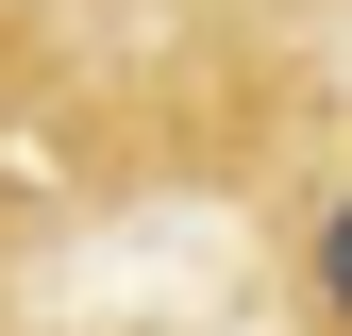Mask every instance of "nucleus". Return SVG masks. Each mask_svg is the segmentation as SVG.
Wrapping results in <instances>:
<instances>
[{
	"mask_svg": "<svg viewBox=\"0 0 352 336\" xmlns=\"http://www.w3.org/2000/svg\"><path fill=\"white\" fill-rule=\"evenodd\" d=\"M302 286H319V319H336V336H352V185H336V202H319V252H302Z\"/></svg>",
	"mask_w": 352,
	"mask_h": 336,
	"instance_id": "1",
	"label": "nucleus"
}]
</instances>
